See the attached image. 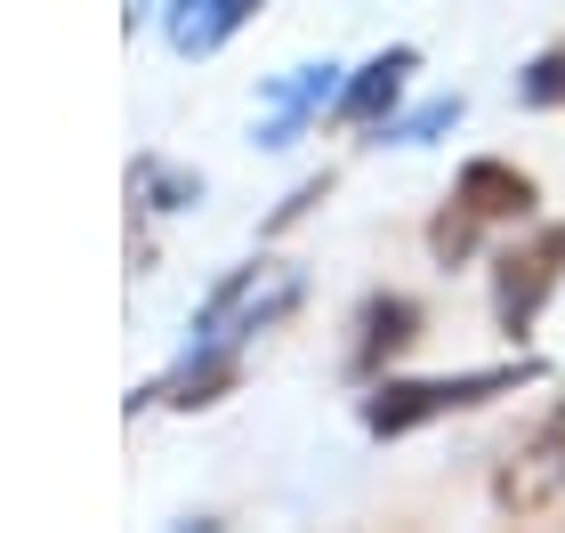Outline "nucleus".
<instances>
[{
    "label": "nucleus",
    "mask_w": 565,
    "mask_h": 533,
    "mask_svg": "<svg viewBox=\"0 0 565 533\" xmlns=\"http://www.w3.org/2000/svg\"><path fill=\"white\" fill-rule=\"evenodd\" d=\"M550 364L542 355H509V364H469V372H428V380H372L364 388V428L380 445H396V437H420V428L436 420H452V413H477V404H493V396H518L533 388Z\"/></svg>",
    "instance_id": "1"
},
{
    "label": "nucleus",
    "mask_w": 565,
    "mask_h": 533,
    "mask_svg": "<svg viewBox=\"0 0 565 533\" xmlns=\"http://www.w3.org/2000/svg\"><path fill=\"white\" fill-rule=\"evenodd\" d=\"M307 308V267L299 259H243V267H226L211 291H202V308H194V340H218V348H250V340H267L282 332Z\"/></svg>",
    "instance_id": "2"
},
{
    "label": "nucleus",
    "mask_w": 565,
    "mask_h": 533,
    "mask_svg": "<svg viewBox=\"0 0 565 533\" xmlns=\"http://www.w3.org/2000/svg\"><path fill=\"white\" fill-rule=\"evenodd\" d=\"M493 510L518 518V525H542L565 518V396L542 404V420L518 428L493 461Z\"/></svg>",
    "instance_id": "3"
},
{
    "label": "nucleus",
    "mask_w": 565,
    "mask_h": 533,
    "mask_svg": "<svg viewBox=\"0 0 565 533\" xmlns=\"http://www.w3.org/2000/svg\"><path fill=\"white\" fill-rule=\"evenodd\" d=\"M557 284H565V218L525 226V235L493 259V323H501L509 348L533 340V323H542V308L557 299Z\"/></svg>",
    "instance_id": "4"
},
{
    "label": "nucleus",
    "mask_w": 565,
    "mask_h": 533,
    "mask_svg": "<svg viewBox=\"0 0 565 533\" xmlns=\"http://www.w3.org/2000/svg\"><path fill=\"white\" fill-rule=\"evenodd\" d=\"M243 355L250 348H218V340H194L170 372H153L146 388H130V413H211L243 388Z\"/></svg>",
    "instance_id": "5"
},
{
    "label": "nucleus",
    "mask_w": 565,
    "mask_h": 533,
    "mask_svg": "<svg viewBox=\"0 0 565 533\" xmlns=\"http://www.w3.org/2000/svg\"><path fill=\"white\" fill-rule=\"evenodd\" d=\"M428 340V308L413 291H372L364 308H355V340H348V380L355 388H372V380H388L404 355Z\"/></svg>",
    "instance_id": "6"
},
{
    "label": "nucleus",
    "mask_w": 565,
    "mask_h": 533,
    "mask_svg": "<svg viewBox=\"0 0 565 533\" xmlns=\"http://www.w3.org/2000/svg\"><path fill=\"white\" fill-rule=\"evenodd\" d=\"M413 73H420V49H413V41H396V49H380V57H364V65L340 82V97H331V121H340V130H380V121L404 106Z\"/></svg>",
    "instance_id": "7"
},
{
    "label": "nucleus",
    "mask_w": 565,
    "mask_h": 533,
    "mask_svg": "<svg viewBox=\"0 0 565 533\" xmlns=\"http://www.w3.org/2000/svg\"><path fill=\"white\" fill-rule=\"evenodd\" d=\"M452 202H469L484 226H533V211H542V186H533V170H518V162L477 154V162H460Z\"/></svg>",
    "instance_id": "8"
},
{
    "label": "nucleus",
    "mask_w": 565,
    "mask_h": 533,
    "mask_svg": "<svg viewBox=\"0 0 565 533\" xmlns=\"http://www.w3.org/2000/svg\"><path fill=\"white\" fill-rule=\"evenodd\" d=\"M340 82H348V73L331 65V57L291 65V73H282V82L267 89V106H259V146H291L307 121H323V114H331V97H340Z\"/></svg>",
    "instance_id": "9"
},
{
    "label": "nucleus",
    "mask_w": 565,
    "mask_h": 533,
    "mask_svg": "<svg viewBox=\"0 0 565 533\" xmlns=\"http://www.w3.org/2000/svg\"><path fill=\"white\" fill-rule=\"evenodd\" d=\"M259 9H267V0H170V9H162V33H170L178 57H218V49L235 41Z\"/></svg>",
    "instance_id": "10"
},
{
    "label": "nucleus",
    "mask_w": 565,
    "mask_h": 533,
    "mask_svg": "<svg viewBox=\"0 0 565 533\" xmlns=\"http://www.w3.org/2000/svg\"><path fill=\"white\" fill-rule=\"evenodd\" d=\"M194 202H202V170H178L170 154H138L130 162V211L178 218V211H194Z\"/></svg>",
    "instance_id": "11"
},
{
    "label": "nucleus",
    "mask_w": 565,
    "mask_h": 533,
    "mask_svg": "<svg viewBox=\"0 0 565 533\" xmlns=\"http://www.w3.org/2000/svg\"><path fill=\"white\" fill-rule=\"evenodd\" d=\"M460 114H469V97H428V106H413V114H388L380 121V146H436L445 130H460Z\"/></svg>",
    "instance_id": "12"
},
{
    "label": "nucleus",
    "mask_w": 565,
    "mask_h": 533,
    "mask_svg": "<svg viewBox=\"0 0 565 533\" xmlns=\"http://www.w3.org/2000/svg\"><path fill=\"white\" fill-rule=\"evenodd\" d=\"M477 243H484V218L469 211V202H445V211L428 218V259L436 267H469Z\"/></svg>",
    "instance_id": "13"
},
{
    "label": "nucleus",
    "mask_w": 565,
    "mask_h": 533,
    "mask_svg": "<svg viewBox=\"0 0 565 533\" xmlns=\"http://www.w3.org/2000/svg\"><path fill=\"white\" fill-rule=\"evenodd\" d=\"M518 106L525 114H557L565 106V49H542V57L518 65Z\"/></svg>",
    "instance_id": "14"
},
{
    "label": "nucleus",
    "mask_w": 565,
    "mask_h": 533,
    "mask_svg": "<svg viewBox=\"0 0 565 533\" xmlns=\"http://www.w3.org/2000/svg\"><path fill=\"white\" fill-rule=\"evenodd\" d=\"M331 186H340V178H331V170H316V178H299V186L282 194V202H275L267 218H259V235H267V243H275V235H291L299 218H316V202H331Z\"/></svg>",
    "instance_id": "15"
}]
</instances>
